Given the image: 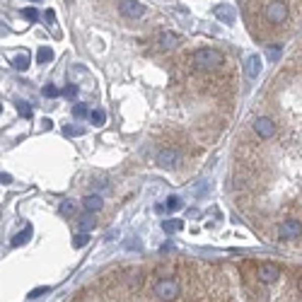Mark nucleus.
Here are the masks:
<instances>
[{
  "instance_id": "1",
  "label": "nucleus",
  "mask_w": 302,
  "mask_h": 302,
  "mask_svg": "<svg viewBox=\"0 0 302 302\" xmlns=\"http://www.w3.org/2000/svg\"><path fill=\"white\" fill-rule=\"evenodd\" d=\"M223 63H225V56L220 54L218 49H198L191 56V65L198 68V70H215Z\"/></svg>"
},
{
  "instance_id": "2",
  "label": "nucleus",
  "mask_w": 302,
  "mask_h": 302,
  "mask_svg": "<svg viewBox=\"0 0 302 302\" xmlns=\"http://www.w3.org/2000/svg\"><path fill=\"white\" fill-rule=\"evenodd\" d=\"M261 15H264V22H266V24L281 27V24L288 22L290 10H288V5H285L283 0H269V3L261 8Z\"/></svg>"
},
{
  "instance_id": "3",
  "label": "nucleus",
  "mask_w": 302,
  "mask_h": 302,
  "mask_svg": "<svg viewBox=\"0 0 302 302\" xmlns=\"http://www.w3.org/2000/svg\"><path fill=\"white\" fill-rule=\"evenodd\" d=\"M150 295L155 300H177L182 295V288H179V281L167 276V278H160V281L152 283Z\"/></svg>"
},
{
  "instance_id": "4",
  "label": "nucleus",
  "mask_w": 302,
  "mask_h": 302,
  "mask_svg": "<svg viewBox=\"0 0 302 302\" xmlns=\"http://www.w3.org/2000/svg\"><path fill=\"white\" fill-rule=\"evenodd\" d=\"M281 278V269L276 264H259L256 269V281L264 283V285H273V283Z\"/></svg>"
},
{
  "instance_id": "5",
  "label": "nucleus",
  "mask_w": 302,
  "mask_h": 302,
  "mask_svg": "<svg viewBox=\"0 0 302 302\" xmlns=\"http://www.w3.org/2000/svg\"><path fill=\"white\" fill-rule=\"evenodd\" d=\"M302 235V223L300 220H283L278 225V237L281 239H297Z\"/></svg>"
},
{
  "instance_id": "6",
  "label": "nucleus",
  "mask_w": 302,
  "mask_h": 302,
  "mask_svg": "<svg viewBox=\"0 0 302 302\" xmlns=\"http://www.w3.org/2000/svg\"><path fill=\"white\" fill-rule=\"evenodd\" d=\"M254 133L259 136L261 141H269L276 136V123L269 119V116H261V119L254 121Z\"/></svg>"
},
{
  "instance_id": "7",
  "label": "nucleus",
  "mask_w": 302,
  "mask_h": 302,
  "mask_svg": "<svg viewBox=\"0 0 302 302\" xmlns=\"http://www.w3.org/2000/svg\"><path fill=\"white\" fill-rule=\"evenodd\" d=\"M119 12L123 17H128V20H136V17H141L145 12V8L138 0H119Z\"/></svg>"
},
{
  "instance_id": "8",
  "label": "nucleus",
  "mask_w": 302,
  "mask_h": 302,
  "mask_svg": "<svg viewBox=\"0 0 302 302\" xmlns=\"http://www.w3.org/2000/svg\"><path fill=\"white\" fill-rule=\"evenodd\" d=\"M244 73H247L249 80H256L261 73V56H249L247 58V68H244Z\"/></svg>"
},
{
  "instance_id": "9",
  "label": "nucleus",
  "mask_w": 302,
  "mask_h": 302,
  "mask_svg": "<svg viewBox=\"0 0 302 302\" xmlns=\"http://www.w3.org/2000/svg\"><path fill=\"white\" fill-rule=\"evenodd\" d=\"M177 160H179V152H177V150H162L160 155H157V164H160V167H164V169L174 167V164H177Z\"/></svg>"
},
{
  "instance_id": "10",
  "label": "nucleus",
  "mask_w": 302,
  "mask_h": 302,
  "mask_svg": "<svg viewBox=\"0 0 302 302\" xmlns=\"http://www.w3.org/2000/svg\"><path fill=\"white\" fill-rule=\"evenodd\" d=\"M213 15H215L220 22H225V24H232V22H235V10H232L230 5H215V8H213Z\"/></svg>"
},
{
  "instance_id": "11",
  "label": "nucleus",
  "mask_w": 302,
  "mask_h": 302,
  "mask_svg": "<svg viewBox=\"0 0 302 302\" xmlns=\"http://www.w3.org/2000/svg\"><path fill=\"white\" fill-rule=\"evenodd\" d=\"M82 205H85L87 213H97V210H102V205H104V201H102V196H87L85 201H82Z\"/></svg>"
},
{
  "instance_id": "12",
  "label": "nucleus",
  "mask_w": 302,
  "mask_h": 302,
  "mask_svg": "<svg viewBox=\"0 0 302 302\" xmlns=\"http://www.w3.org/2000/svg\"><path fill=\"white\" fill-rule=\"evenodd\" d=\"M32 232H34L32 225H27L22 232H17V235L12 237V247H22V244H27V242H29V237H32Z\"/></svg>"
},
{
  "instance_id": "13",
  "label": "nucleus",
  "mask_w": 302,
  "mask_h": 302,
  "mask_svg": "<svg viewBox=\"0 0 302 302\" xmlns=\"http://www.w3.org/2000/svg\"><path fill=\"white\" fill-rule=\"evenodd\" d=\"M58 213H61L63 218H73L77 213L75 201H61V205H58Z\"/></svg>"
},
{
  "instance_id": "14",
  "label": "nucleus",
  "mask_w": 302,
  "mask_h": 302,
  "mask_svg": "<svg viewBox=\"0 0 302 302\" xmlns=\"http://www.w3.org/2000/svg\"><path fill=\"white\" fill-rule=\"evenodd\" d=\"M54 61V51L49 49V46H41L39 51H36V63L44 65V63H51Z\"/></svg>"
},
{
  "instance_id": "15",
  "label": "nucleus",
  "mask_w": 302,
  "mask_h": 302,
  "mask_svg": "<svg viewBox=\"0 0 302 302\" xmlns=\"http://www.w3.org/2000/svg\"><path fill=\"white\" fill-rule=\"evenodd\" d=\"M182 227H184V223H182V220H177V218H172V220H164V223H162V230H164L167 235H174V232H179Z\"/></svg>"
},
{
  "instance_id": "16",
  "label": "nucleus",
  "mask_w": 302,
  "mask_h": 302,
  "mask_svg": "<svg viewBox=\"0 0 302 302\" xmlns=\"http://www.w3.org/2000/svg\"><path fill=\"white\" fill-rule=\"evenodd\" d=\"M281 56H283V49L278 46V44H271L269 49H266V58H269L271 63H278V61H281Z\"/></svg>"
},
{
  "instance_id": "17",
  "label": "nucleus",
  "mask_w": 302,
  "mask_h": 302,
  "mask_svg": "<svg viewBox=\"0 0 302 302\" xmlns=\"http://www.w3.org/2000/svg\"><path fill=\"white\" fill-rule=\"evenodd\" d=\"M177 41H179V36H177V34H172V32H164L160 36V46H162V49H172Z\"/></svg>"
},
{
  "instance_id": "18",
  "label": "nucleus",
  "mask_w": 302,
  "mask_h": 302,
  "mask_svg": "<svg viewBox=\"0 0 302 302\" xmlns=\"http://www.w3.org/2000/svg\"><path fill=\"white\" fill-rule=\"evenodd\" d=\"M90 121H92L95 126H104V121H107V111H104V109H95V111H90Z\"/></svg>"
},
{
  "instance_id": "19",
  "label": "nucleus",
  "mask_w": 302,
  "mask_h": 302,
  "mask_svg": "<svg viewBox=\"0 0 302 302\" xmlns=\"http://www.w3.org/2000/svg\"><path fill=\"white\" fill-rule=\"evenodd\" d=\"M164 208H167V210H172V213H177V210H182V208H184V203H182V198H179V196H169V198H167V203H164Z\"/></svg>"
},
{
  "instance_id": "20",
  "label": "nucleus",
  "mask_w": 302,
  "mask_h": 302,
  "mask_svg": "<svg viewBox=\"0 0 302 302\" xmlns=\"http://www.w3.org/2000/svg\"><path fill=\"white\" fill-rule=\"evenodd\" d=\"M15 68H17V70H27V68H29V54H27V51H22L20 56H17V58H15Z\"/></svg>"
},
{
  "instance_id": "21",
  "label": "nucleus",
  "mask_w": 302,
  "mask_h": 302,
  "mask_svg": "<svg viewBox=\"0 0 302 302\" xmlns=\"http://www.w3.org/2000/svg\"><path fill=\"white\" fill-rule=\"evenodd\" d=\"M87 244H90V235H87V232H80V235L73 237V247L75 249H82V247H87Z\"/></svg>"
},
{
  "instance_id": "22",
  "label": "nucleus",
  "mask_w": 302,
  "mask_h": 302,
  "mask_svg": "<svg viewBox=\"0 0 302 302\" xmlns=\"http://www.w3.org/2000/svg\"><path fill=\"white\" fill-rule=\"evenodd\" d=\"M22 17H24L27 22H36L39 12H36V8H24V10H22Z\"/></svg>"
},
{
  "instance_id": "23",
  "label": "nucleus",
  "mask_w": 302,
  "mask_h": 302,
  "mask_svg": "<svg viewBox=\"0 0 302 302\" xmlns=\"http://www.w3.org/2000/svg\"><path fill=\"white\" fill-rule=\"evenodd\" d=\"M73 116H75V119H85V116H90V111H87L85 104H75V107H73Z\"/></svg>"
},
{
  "instance_id": "24",
  "label": "nucleus",
  "mask_w": 302,
  "mask_h": 302,
  "mask_svg": "<svg viewBox=\"0 0 302 302\" xmlns=\"http://www.w3.org/2000/svg\"><path fill=\"white\" fill-rule=\"evenodd\" d=\"M17 111H20L22 119H29V116H32V109H29L27 102H17Z\"/></svg>"
},
{
  "instance_id": "25",
  "label": "nucleus",
  "mask_w": 302,
  "mask_h": 302,
  "mask_svg": "<svg viewBox=\"0 0 302 302\" xmlns=\"http://www.w3.org/2000/svg\"><path fill=\"white\" fill-rule=\"evenodd\" d=\"M41 95H44V97H46V99H54V97H58V87H56V85H46V87H44V90H41Z\"/></svg>"
},
{
  "instance_id": "26",
  "label": "nucleus",
  "mask_w": 302,
  "mask_h": 302,
  "mask_svg": "<svg viewBox=\"0 0 302 302\" xmlns=\"http://www.w3.org/2000/svg\"><path fill=\"white\" fill-rule=\"evenodd\" d=\"M92 225H95V220H92V213H87V215L80 218V227H82V230H90Z\"/></svg>"
},
{
  "instance_id": "27",
  "label": "nucleus",
  "mask_w": 302,
  "mask_h": 302,
  "mask_svg": "<svg viewBox=\"0 0 302 302\" xmlns=\"http://www.w3.org/2000/svg\"><path fill=\"white\" fill-rule=\"evenodd\" d=\"M77 95V85H68L63 90V97H68V99H73Z\"/></svg>"
},
{
  "instance_id": "28",
  "label": "nucleus",
  "mask_w": 302,
  "mask_h": 302,
  "mask_svg": "<svg viewBox=\"0 0 302 302\" xmlns=\"http://www.w3.org/2000/svg\"><path fill=\"white\" fill-rule=\"evenodd\" d=\"M46 292H49V288H36V290H32L27 297H29V300H36L39 295H46Z\"/></svg>"
},
{
  "instance_id": "29",
  "label": "nucleus",
  "mask_w": 302,
  "mask_h": 302,
  "mask_svg": "<svg viewBox=\"0 0 302 302\" xmlns=\"http://www.w3.org/2000/svg\"><path fill=\"white\" fill-rule=\"evenodd\" d=\"M63 133H65V136H82V131H80V128H73V126H65Z\"/></svg>"
},
{
  "instance_id": "30",
  "label": "nucleus",
  "mask_w": 302,
  "mask_h": 302,
  "mask_svg": "<svg viewBox=\"0 0 302 302\" xmlns=\"http://www.w3.org/2000/svg\"><path fill=\"white\" fill-rule=\"evenodd\" d=\"M44 20L49 22V24H54V22H56V12L54 10H46V12H44Z\"/></svg>"
},
{
  "instance_id": "31",
  "label": "nucleus",
  "mask_w": 302,
  "mask_h": 302,
  "mask_svg": "<svg viewBox=\"0 0 302 302\" xmlns=\"http://www.w3.org/2000/svg\"><path fill=\"white\" fill-rule=\"evenodd\" d=\"M0 184H12V177L10 174H0Z\"/></svg>"
},
{
  "instance_id": "32",
  "label": "nucleus",
  "mask_w": 302,
  "mask_h": 302,
  "mask_svg": "<svg viewBox=\"0 0 302 302\" xmlns=\"http://www.w3.org/2000/svg\"><path fill=\"white\" fill-rule=\"evenodd\" d=\"M51 126H54V121H51V119H44V121H41V128H44V131H49Z\"/></svg>"
},
{
  "instance_id": "33",
  "label": "nucleus",
  "mask_w": 302,
  "mask_h": 302,
  "mask_svg": "<svg viewBox=\"0 0 302 302\" xmlns=\"http://www.w3.org/2000/svg\"><path fill=\"white\" fill-rule=\"evenodd\" d=\"M297 290H300V292H302V278H300V283H297Z\"/></svg>"
},
{
  "instance_id": "34",
  "label": "nucleus",
  "mask_w": 302,
  "mask_h": 302,
  "mask_svg": "<svg viewBox=\"0 0 302 302\" xmlns=\"http://www.w3.org/2000/svg\"><path fill=\"white\" fill-rule=\"evenodd\" d=\"M32 3H36V0H32Z\"/></svg>"
},
{
  "instance_id": "35",
  "label": "nucleus",
  "mask_w": 302,
  "mask_h": 302,
  "mask_svg": "<svg viewBox=\"0 0 302 302\" xmlns=\"http://www.w3.org/2000/svg\"><path fill=\"white\" fill-rule=\"evenodd\" d=\"M0 111H3V107H0Z\"/></svg>"
}]
</instances>
